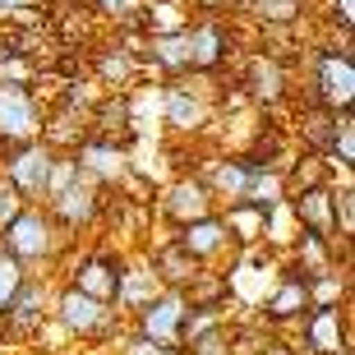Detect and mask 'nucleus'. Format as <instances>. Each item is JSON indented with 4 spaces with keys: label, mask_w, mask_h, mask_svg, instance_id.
Wrapping results in <instances>:
<instances>
[{
    "label": "nucleus",
    "mask_w": 355,
    "mask_h": 355,
    "mask_svg": "<svg viewBox=\"0 0 355 355\" xmlns=\"http://www.w3.org/2000/svg\"><path fill=\"white\" fill-rule=\"evenodd\" d=\"M55 309H60V323H65L69 332H83V337L111 328V309H106V300H92V295H83L79 286L65 291Z\"/></svg>",
    "instance_id": "6"
},
{
    "label": "nucleus",
    "mask_w": 355,
    "mask_h": 355,
    "mask_svg": "<svg viewBox=\"0 0 355 355\" xmlns=\"http://www.w3.org/2000/svg\"><path fill=\"white\" fill-rule=\"evenodd\" d=\"M166 120H171L175 130H198V125L208 120V102H203L198 92L171 83V88H166Z\"/></svg>",
    "instance_id": "12"
},
{
    "label": "nucleus",
    "mask_w": 355,
    "mask_h": 355,
    "mask_svg": "<svg viewBox=\"0 0 355 355\" xmlns=\"http://www.w3.org/2000/svg\"><path fill=\"white\" fill-rule=\"evenodd\" d=\"M74 162H79V171L102 175V180H116V175L125 171V157H120V148H111V144H83Z\"/></svg>",
    "instance_id": "14"
},
{
    "label": "nucleus",
    "mask_w": 355,
    "mask_h": 355,
    "mask_svg": "<svg viewBox=\"0 0 355 355\" xmlns=\"http://www.w3.org/2000/svg\"><path fill=\"white\" fill-rule=\"evenodd\" d=\"M332 217H342V236L355 231V208H351V189H337L332 194Z\"/></svg>",
    "instance_id": "26"
},
{
    "label": "nucleus",
    "mask_w": 355,
    "mask_h": 355,
    "mask_svg": "<svg viewBox=\"0 0 355 355\" xmlns=\"http://www.w3.org/2000/svg\"><path fill=\"white\" fill-rule=\"evenodd\" d=\"M250 88L259 92V97H268V102H272V97H282L286 74H282V65H277L272 55H259V60L250 65Z\"/></svg>",
    "instance_id": "19"
},
{
    "label": "nucleus",
    "mask_w": 355,
    "mask_h": 355,
    "mask_svg": "<svg viewBox=\"0 0 355 355\" xmlns=\"http://www.w3.org/2000/svg\"><path fill=\"white\" fill-rule=\"evenodd\" d=\"M37 130H42V111L28 97V88L0 79V139L5 144H28Z\"/></svg>",
    "instance_id": "2"
},
{
    "label": "nucleus",
    "mask_w": 355,
    "mask_h": 355,
    "mask_svg": "<svg viewBox=\"0 0 355 355\" xmlns=\"http://www.w3.org/2000/svg\"><path fill=\"white\" fill-rule=\"evenodd\" d=\"M231 55V33L222 19H203L189 28V69H217Z\"/></svg>",
    "instance_id": "8"
},
{
    "label": "nucleus",
    "mask_w": 355,
    "mask_h": 355,
    "mask_svg": "<svg viewBox=\"0 0 355 355\" xmlns=\"http://www.w3.org/2000/svg\"><path fill=\"white\" fill-rule=\"evenodd\" d=\"M194 268H198V259L184 250L180 240H175L171 250H162V254H157V277H162V282H171V286H189V282L198 277Z\"/></svg>",
    "instance_id": "15"
},
{
    "label": "nucleus",
    "mask_w": 355,
    "mask_h": 355,
    "mask_svg": "<svg viewBox=\"0 0 355 355\" xmlns=\"http://www.w3.org/2000/svg\"><path fill=\"white\" fill-rule=\"evenodd\" d=\"M314 102L323 106V111H342V106H351L355 97V65H351V51H323L318 55V79H314Z\"/></svg>",
    "instance_id": "3"
},
{
    "label": "nucleus",
    "mask_w": 355,
    "mask_h": 355,
    "mask_svg": "<svg viewBox=\"0 0 355 355\" xmlns=\"http://www.w3.org/2000/svg\"><path fill=\"white\" fill-rule=\"evenodd\" d=\"M194 355H231L226 351V332L222 328H212V332H203V337H194Z\"/></svg>",
    "instance_id": "25"
},
{
    "label": "nucleus",
    "mask_w": 355,
    "mask_h": 355,
    "mask_svg": "<svg viewBox=\"0 0 355 355\" xmlns=\"http://www.w3.org/2000/svg\"><path fill=\"white\" fill-rule=\"evenodd\" d=\"M19 282H24V268H19V259L0 245V309L10 304V295L19 291Z\"/></svg>",
    "instance_id": "22"
},
{
    "label": "nucleus",
    "mask_w": 355,
    "mask_h": 355,
    "mask_svg": "<svg viewBox=\"0 0 355 355\" xmlns=\"http://www.w3.org/2000/svg\"><path fill=\"white\" fill-rule=\"evenodd\" d=\"M295 217H300L304 236L332 240V231H337V217H332V189H323V184L300 189V194H295Z\"/></svg>",
    "instance_id": "10"
},
{
    "label": "nucleus",
    "mask_w": 355,
    "mask_h": 355,
    "mask_svg": "<svg viewBox=\"0 0 355 355\" xmlns=\"http://www.w3.org/2000/svg\"><path fill=\"white\" fill-rule=\"evenodd\" d=\"M254 14L263 24H295L304 14V0H254Z\"/></svg>",
    "instance_id": "21"
},
{
    "label": "nucleus",
    "mask_w": 355,
    "mask_h": 355,
    "mask_svg": "<svg viewBox=\"0 0 355 355\" xmlns=\"http://www.w3.org/2000/svg\"><path fill=\"white\" fill-rule=\"evenodd\" d=\"M180 245L194 254V259H212V254L226 245V222H217V217H198V222H184Z\"/></svg>",
    "instance_id": "13"
},
{
    "label": "nucleus",
    "mask_w": 355,
    "mask_h": 355,
    "mask_svg": "<svg viewBox=\"0 0 355 355\" xmlns=\"http://www.w3.org/2000/svg\"><path fill=\"white\" fill-rule=\"evenodd\" d=\"M144 28H148V33H180V28H189L180 19V0H157V5L148 10Z\"/></svg>",
    "instance_id": "20"
},
{
    "label": "nucleus",
    "mask_w": 355,
    "mask_h": 355,
    "mask_svg": "<svg viewBox=\"0 0 355 355\" xmlns=\"http://www.w3.org/2000/svg\"><path fill=\"white\" fill-rule=\"evenodd\" d=\"M55 222L42 208H19V217L5 226V250L14 259H46L55 254Z\"/></svg>",
    "instance_id": "1"
},
{
    "label": "nucleus",
    "mask_w": 355,
    "mask_h": 355,
    "mask_svg": "<svg viewBox=\"0 0 355 355\" xmlns=\"http://www.w3.org/2000/svg\"><path fill=\"white\" fill-rule=\"evenodd\" d=\"M166 212H171L175 222H198V217H212V194H208V184L203 180H180L166 194Z\"/></svg>",
    "instance_id": "11"
},
{
    "label": "nucleus",
    "mask_w": 355,
    "mask_h": 355,
    "mask_svg": "<svg viewBox=\"0 0 355 355\" xmlns=\"http://www.w3.org/2000/svg\"><path fill=\"white\" fill-rule=\"evenodd\" d=\"M194 5H203V10H222L226 0H194Z\"/></svg>",
    "instance_id": "30"
},
{
    "label": "nucleus",
    "mask_w": 355,
    "mask_h": 355,
    "mask_svg": "<svg viewBox=\"0 0 355 355\" xmlns=\"http://www.w3.org/2000/svg\"><path fill=\"white\" fill-rule=\"evenodd\" d=\"M332 14H337L342 33H351V24H355V0H337V5H332Z\"/></svg>",
    "instance_id": "27"
},
{
    "label": "nucleus",
    "mask_w": 355,
    "mask_h": 355,
    "mask_svg": "<svg viewBox=\"0 0 355 355\" xmlns=\"http://www.w3.org/2000/svg\"><path fill=\"white\" fill-rule=\"evenodd\" d=\"M51 212L65 226H79V222H92V217H97V189H92L88 171H74L60 189H55L51 194Z\"/></svg>",
    "instance_id": "5"
},
{
    "label": "nucleus",
    "mask_w": 355,
    "mask_h": 355,
    "mask_svg": "<svg viewBox=\"0 0 355 355\" xmlns=\"http://www.w3.org/2000/svg\"><path fill=\"white\" fill-rule=\"evenodd\" d=\"M14 10H28V0H0V14H5V19H10Z\"/></svg>",
    "instance_id": "29"
},
{
    "label": "nucleus",
    "mask_w": 355,
    "mask_h": 355,
    "mask_svg": "<svg viewBox=\"0 0 355 355\" xmlns=\"http://www.w3.org/2000/svg\"><path fill=\"white\" fill-rule=\"evenodd\" d=\"M102 79L106 83H125V79H130V51L102 55Z\"/></svg>",
    "instance_id": "24"
},
{
    "label": "nucleus",
    "mask_w": 355,
    "mask_h": 355,
    "mask_svg": "<svg viewBox=\"0 0 355 355\" xmlns=\"http://www.w3.org/2000/svg\"><path fill=\"white\" fill-rule=\"evenodd\" d=\"M153 355H184V351H180V346H157Z\"/></svg>",
    "instance_id": "31"
},
{
    "label": "nucleus",
    "mask_w": 355,
    "mask_h": 355,
    "mask_svg": "<svg viewBox=\"0 0 355 355\" xmlns=\"http://www.w3.org/2000/svg\"><path fill=\"white\" fill-rule=\"evenodd\" d=\"M245 184H250V162H222L212 171L208 194H222L226 203H245Z\"/></svg>",
    "instance_id": "17"
},
{
    "label": "nucleus",
    "mask_w": 355,
    "mask_h": 355,
    "mask_svg": "<svg viewBox=\"0 0 355 355\" xmlns=\"http://www.w3.org/2000/svg\"><path fill=\"white\" fill-rule=\"evenodd\" d=\"M116 286H120V272L111 263H83L79 268V291L92 295V300H116Z\"/></svg>",
    "instance_id": "18"
},
{
    "label": "nucleus",
    "mask_w": 355,
    "mask_h": 355,
    "mask_svg": "<svg viewBox=\"0 0 355 355\" xmlns=\"http://www.w3.org/2000/svg\"><path fill=\"white\" fill-rule=\"evenodd\" d=\"M304 282L309 277L300 272V268H291V277H286V286L272 295V304H268V314L272 318H295L300 309H309V291H304Z\"/></svg>",
    "instance_id": "16"
},
{
    "label": "nucleus",
    "mask_w": 355,
    "mask_h": 355,
    "mask_svg": "<svg viewBox=\"0 0 355 355\" xmlns=\"http://www.w3.org/2000/svg\"><path fill=\"white\" fill-rule=\"evenodd\" d=\"M304 342L314 355L346 351V314H337V304H314V314L304 318Z\"/></svg>",
    "instance_id": "9"
},
{
    "label": "nucleus",
    "mask_w": 355,
    "mask_h": 355,
    "mask_svg": "<svg viewBox=\"0 0 355 355\" xmlns=\"http://www.w3.org/2000/svg\"><path fill=\"white\" fill-rule=\"evenodd\" d=\"M51 162L55 157H51V148H46V144H28V148L14 153L5 180H10L19 194H42V189H46V175H51Z\"/></svg>",
    "instance_id": "7"
},
{
    "label": "nucleus",
    "mask_w": 355,
    "mask_h": 355,
    "mask_svg": "<svg viewBox=\"0 0 355 355\" xmlns=\"http://www.w3.org/2000/svg\"><path fill=\"white\" fill-rule=\"evenodd\" d=\"M144 309V323H139V342L144 346H175L180 342V323H184V314H189V300H184L180 291H166L162 300H148V304H139Z\"/></svg>",
    "instance_id": "4"
},
{
    "label": "nucleus",
    "mask_w": 355,
    "mask_h": 355,
    "mask_svg": "<svg viewBox=\"0 0 355 355\" xmlns=\"http://www.w3.org/2000/svg\"><path fill=\"white\" fill-rule=\"evenodd\" d=\"M97 10L102 14H116V19H125V14H134L130 0H97Z\"/></svg>",
    "instance_id": "28"
},
{
    "label": "nucleus",
    "mask_w": 355,
    "mask_h": 355,
    "mask_svg": "<svg viewBox=\"0 0 355 355\" xmlns=\"http://www.w3.org/2000/svg\"><path fill=\"white\" fill-rule=\"evenodd\" d=\"M19 208H24V194H19V189H14V184L0 175V231H5V226L19 217Z\"/></svg>",
    "instance_id": "23"
},
{
    "label": "nucleus",
    "mask_w": 355,
    "mask_h": 355,
    "mask_svg": "<svg viewBox=\"0 0 355 355\" xmlns=\"http://www.w3.org/2000/svg\"><path fill=\"white\" fill-rule=\"evenodd\" d=\"M0 337H5V309H0Z\"/></svg>",
    "instance_id": "32"
},
{
    "label": "nucleus",
    "mask_w": 355,
    "mask_h": 355,
    "mask_svg": "<svg viewBox=\"0 0 355 355\" xmlns=\"http://www.w3.org/2000/svg\"><path fill=\"white\" fill-rule=\"evenodd\" d=\"M332 355H346V351H332Z\"/></svg>",
    "instance_id": "33"
}]
</instances>
